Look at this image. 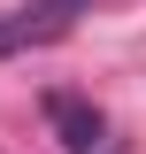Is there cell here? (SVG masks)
<instances>
[{"mask_svg": "<svg viewBox=\"0 0 146 154\" xmlns=\"http://www.w3.org/2000/svg\"><path fill=\"white\" fill-rule=\"evenodd\" d=\"M77 8H85V0H23V8H8V16H0V54H23V46L62 38L77 23Z\"/></svg>", "mask_w": 146, "mask_h": 154, "instance_id": "obj_1", "label": "cell"}, {"mask_svg": "<svg viewBox=\"0 0 146 154\" xmlns=\"http://www.w3.org/2000/svg\"><path fill=\"white\" fill-rule=\"evenodd\" d=\"M46 131L69 154H100L108 146V123H100V108H92L85 93H46Z\"/></svg>", "mask_w": 146, "mask_h": 154, "instance_id": "obj_2", "label": "cell"}]
</instances>
